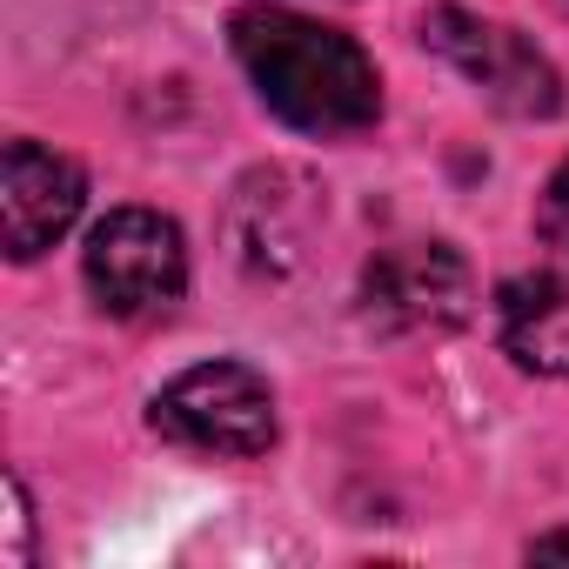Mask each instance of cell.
Segmentation results:
<instances>
[{
  "label": "cell",
  "instance_id": "9",
  "mask_svg": "<svg viewBox=\"0 0 569 569\" xmlns=\"http://www.w3.org/2000/svg\"><path fill=\"white\" fill-rule=\"evenodd\" d=\"M8 522H14L8 562H28V489H21V476H8Z\"/></svg>",
  "mask_w": 569,
  "mask_h": 569
},
{
  "label": "cell",
  "instance_id": "8",
  "mask_svg": "<svg viewBox=\"0 0 569 569\" xmlns=\"http://www.w3.org/2000/svg\"><path fill=\"white\" fill-rule=\"evenodd\" d=\"M536 228H542V241L569 261V161L549 174V188H542V208H536Z\"/></svg>",
  "mask_w": 569,
  "mask_h": 569
},
{
  "label": "cell",
  "instance_id": "10",
  "mask_svg": "<svg viewBox=\"0 0 569 569\" xmlns=\"http://www.w3.org/2000/svg\"><path fill=\"white\" fill-rule=\"evenodd\" d=\"M529 556H536V562H549V556H569V536H542V542H529Z\"/></svg>",
  "mask_w": 569,
  "mask_h": 569
},
{
  "label": "cell",
  "instance_id": "6",
  "mask_svg": "<svg viewBox=\"0 0 569 569\" xmlns=\"http://www.w3.org/2000/svg\"><path fill=\"white\" fill-rule=\"evenodd\" d=\"M88 201V181L68 154L41 141H8V168H0V214H8V254L34 261L48 254Z\"/></svg>",
  "mask_w": 569,
  "mask_h": 569
},
{
  "label": "cell",
  "instance_id": "3",
  "mask_svg": "<svg viewBox=\"0 0 569 569\" xmlns=\"http://www.w3.org/2000/svg\"><path fill=\"white\" fill-rule=\"evenodd\" d=\"M148 422L201 456H268L274 449V396L248 362H201L188 376H174Z\"/></svg>",
  "mask_w": 569,
  "mask_h": 569
},
{
  "label": "cell",
  "instance_id": "5",
  "mask_svg": "<svg viewBox=\"0 0 569 569\" xmlns=\"http://www.w3.org/2000/svg\"><path fill=\"white\" fill-rule=\"evenodd\" d=\"M476 309V274L449 241H396L362 268V322L382 336H449Z\"/></svg>",
  "mask_w": 569,
  "mask_h": 569
},
{
  "label": "cell",
  "instance_id": "1",
  "mask_svg": "<svg viewBox=\"0 0 569 569\" xmlns=\"http://www.w3.org/2000/svg\"><path fill=\"white\" fill-rule=\"evenodd\" d=\"M228 41L254 94L302 134H362L382 114L376 61L322 21L281 8H241L228 21Z\"/></svg>",
  "mask_w": 569,
  "mask_h": 569
},
{
  "label": "cell",
  "instance_id": "2",
  "mask_svg": "<svg viewBox=\"0 0 569 569\" xmlns=\"http://www.w3.org/2000/svg\"><path fill=\"white\" fill-rule=\"evenodd\" d=\"M81 274H88V289L108 316L161 322L188 289L181 228L154 208H114L108 221H94V234L81 248Z\"/></svg>",
  "mask_w": 569,
  "mask_h": 569
},
{
  "label": "cell",
  "instance_id": "7",
  "mask_svg": "<svg viewBox=\"0 0 569 569\" xmlns=\"http://www.w3.org/2000/svg\"><path fill=\"white\" fill-rule=\"evenodd\" d=\"M496 329L529 376H569V268L509 274L496 289Z\"/></svg>",
  "mask_w": 569,
  "mask_h": 569
},
{
  "label": "cell",
  "instance_id": "4",
  "mask_svg": "<svg viewBox=\"0 0 569 569\" xmlns=\"http://www.w3.org/2000/svg\"><path fill=\"white\" fill-rule=\"evenodd\" d=\"M422 41L502 114L516 121H549L562 108V74L549 68V54L536 41H522L516 28L502 21H482V14H462V8H436L422 21Z\"/></svg>",
  "mask_w": 569,
  "mask_h": 569
}]
</instances>
